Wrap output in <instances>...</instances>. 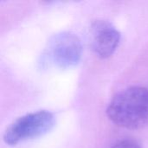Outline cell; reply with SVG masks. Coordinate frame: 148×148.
Listing matches in <instances>:
<instances>
[{
	"instance_id": "6da1fadb",
	"label": "cell",
	"mask_w": 148,
	"mask_h": 148,
	"mask_svg": "<svg viewBox=\"0 0 148 148\" xmlns=\"http://www.w3.org/2000/svg\"><path fill=\"white\" fill-rule=\"evenodd\" d=\"M109 120L116 126L138 130L148 125V88L134 86L114 96L107 108Z\"/></svg>"
},
{
	"instance_id": "3957f363",
	"label": "cell",
	"mask_w": 148,
	"mask_h": 148,
	"mask_svg": "<svg viewBox=\"0 0 148 148\" xmlns=\"http://www.w3.org/2000/svg\"><path fill=\"white\" fill-rule=\"evenodd\" d=\"M82 47L79 38L72 33L62 32L54 36L46 49L47 58L60 69L75 66L81 60Z\"/></svg>"
},
{
	"instance_id": "277c9868",
	"label": "cell",
	"mask_w": 148,
	"mask_h": 148,
	"mask_svg": "<svg viewBox=\"0 0 148 148\" xmlns=\"http://www.w3.org/2000/svg\"><path fill=\"white\" fill-rule=\"evenodd\" d=\"M91 46L97 56L102 59L110 57L119 46L121 33L107 20H97L90 28Z\"/></svg>"
},
{
	"instance_id": "5b68a950",
	"label": "cell",
	"mask_w": 148,
	"mask_h": 148,
	"mask_svg": "<svg viewBox=\"0 0 148 148\" xmlns=\"http://www.w3.org/2000/svg\"><path fill=\"white\" fill-rule=\"evenodd\" d=\"M111 148H141V147L134 140H123L117 142Z\"/></svg>"
},
{
	"instance_id": "7a4b0ae2",
	"label": "cell",
	"mask_w": 148,
	"mask_h": 148,
	"mask_svg": "<svg viewBox=\"0 0 148 148\" xmlns=\"http://www.w3.org/2000/svg\"><path fill=\"white\" fill-rule=\"evenodd\" d=\"M55 125L52 113L42 110L25 114L14 121L6 129L3 140L10 146L35 139L47 134Z\"/></svg>"
}]
</instances>
